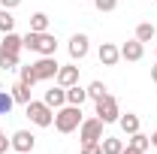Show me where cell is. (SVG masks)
Returning <instances> with one entry per match:
<instances>
[{
	"mask_svg": "<svg viewBox=\"0 0 157 154\" xmlns=\"http://www.w3.org/2000/svg\"><path fill=\"white\" fill-rule=\"evenodd\" d=\"M21 70V82L27 85H36V82H45V79H55L60 70V64L55 60V55H42L39 60L27 64V67H18Z\"/></svg>",
	"mask_w": 157,
	"mask_h": 154,
	"instance_id": "obj_1",
	"label": "cell"
},
{
	"mask_svg": "<svg viewBox=\"0 0 157 154\" xmlns=\"http://www.w3.org/2000/svg\"><path fill=\"white\" fill-rule=\"evenodd\" d=\"M78 124H82V106H60L55 109V127H58V133H73L78 130Z\"/></svg>",
	"mask_w": 157,
	"mask_h": 154,
	"instance_id": "obj_2",
	"label": "cell"
},
{
	"mask_svg": "<svg viewBox=\"0 0 157 154\" xmlns=\"http://www.w3.org/2000/svg\"><path fill=\"white\" fill-rule=\"evenodd\" d=\"M24 39V48H30V52H36V55H55L58 52V39L52 37L48 30H42V33H33V30H27V37Z\"/></svg>",
	"mask_w": 157,
	"mask_h": 154,
	"instance_id": "obj_3",
	"label": "cell"
},
{
	"mask_svg": "<svg viewBox=\"0 0 157 154\" xmlns=\"http://www.w3.org/2000/svg\"><path fill=\"white\" fill-rule=\"evenodd\" d=\"M27 118H30L36 127H52V124H55V109H52L45 100H30V103H27Z\"/></svg>",
	"mask_w": 157,
	"mask_h": 154,
	"instance_id": "obj_4",
	"label": "cell"
},
{
	"mask_svg": "<svg viewBox=\"0 0 157 154\" xmlns=\"http://www.w3.org/2000/svg\"><path fill=\"white\" fill-rule=\"evenodd\" d=\"M97 118L103 121V124H112V121H118L121 118V109H118V100L112 94L100 97L97 100Z\"/></svg>",
	"mask_w": 157,
	"mask_h": 154,
	"instance_id": "obj_5",
	"label": "cell"
},
{
	"mask_svg": "<svg viewBox=\"0 0 157 154\" xmlns=\"http://www.w3.org/2000/svg\"><path fill=\"white\" fill-rule=\"evenodd\" d=\"M78 139H82V145H85V142H100V139H103V121H100V118L82 121V124H78Z\"/></svg>",
	"mask_w": 157,
	"mask_h": 154,
	"instance_id": "obj_6",
	"label": "cell"
},
{
	"mask_svg": "<svg viewBox=\"0 0 157 154\" xmlns=\"http://www.w3.org/2000/svg\"><path fill=\"white\" fill-rule=\"evenodd\" d=\"M9 145L15 148V154H30V151H33V145H36V136L27 133V130H15L12 139H9Z\"/></svg>",
	"mask_w": 157,
	"mask_h": 154,
	"instance_id": "obj_7",
	"label": "cell"
},
{
	"mask_svg": "<svg viewBox=\"0 0 157 154\" xmlns=\"http://www.w3.org/2000/svg\"><path fill=\"white\" fill-rule=\"evenodd\" d=\"M24 48V39L18 33H3V42H0V58H18V52Z\"/></svg>",
	"mask_w": 157,
	"mask_h": 154,
	"instance_id": "obj_8",
	"label": "cell"
},
{
	"mask_svg": "<svg viewBox=\"0 0 157 154\" xmlns=\"http://www.w3.org/2000/svg\"><path fill=\"white\" fill-rule=\"evenodd\" d=\"M97 58H100L103 67H115L118 60H121V48L112 45V42H103V45H100V52H97Z\"/></svg>",
	"mask_w": 157,
	"mask_h": 154,
	"instance_id": "obj_9",
	"label": "cell"
},
{
	"mask_svg": "<svg viewBox=\"0 0 157 154\" xmlns=\"http://www.w3.org/2000/svg\"><path fill=\"white\" fill-rule=\"evenodd\" d=\"M58 85L60 88H73V85H78V67H73V64H67V67H60L58 70Z\"/></svg>",
	"mask_w": 157,
	"mask_h": 154,
	"instance_id": "obj_10",
	"label": "cell"
},
{
	"mask_svg": "<svg viewBox=\"0 0 157 154\" xmlns=\"http://www.w3.org/2000/svg\"><path fill=\"white\" fill-rule=\"evenodd\" d=\"M142 55H145V42H139V39H130V42L121 45V58L124 60H142Z\"/></svg>",
	"mask_w": 157,
	"mask_h": 154,
	"instance_id": "obj_11",
	"label": "cell"
},
{
	"mask_svg": "<svg viewBox=\"0 0 157 154\" xmlns=\"http://www.w3.org/2000/svg\"><path fill=\"white\" fill-rule=\"evenodd\" d=\"M85 55H88V37H85V33H76V37L70 39V58L82 60Z\"/></svg>",
	"mask_w": 157,
	"mask_h": 154,
	"instance_id": "obj_12",
	"label": "cell"
},
{
	"mask_svg": "<svg viewBox=\"0 0 157 154\" xmlns=\"http://www.w3.org/2000/svg\"><path fill=\"white\" fill-rule=\"evenodd\" d=\"M45 103H48L52 109H60V106H67V88H60V85L48 88V91H45Z\"/></svg>",
	"mask_w": 157,
	"mask_h": 154,
	"instance_id": "obj_13",
	"label": "cell"
},
{
	"mask_svg": "<svg viewBox=\"0 0 157 154\" xmlns=\"http://www.w3.org/2000/svg\"><path fill=\"white\" fill-rule=\"evenodd\" d=\"M118 124H121V130H124L127 136L139 133V115H133V112H127V115H121V118H118Z\"/></svg>",
	"mask_w": 157,
	"mask_h": 154,
	"instance_id": "obj_14",
	"label": "cell"
},
{
	"mask_svg": "<svg viewBox=\"0 0 157 154\" xmlns=\"http://www.w3.org/2000/svg\"><path fill=\"white\" fill-rule=\"evenodd\" d=\"M100 145H103V154H121L124 151V139H115V136H103Z\"/></svg>",
	"mask_w": 157,
	"mask_h": 154,
	"instance_id": "obj_15",
	"label": "cell"
},
{
	"mask_svg": "<svg viewBox=\"0 0 157 154\" xmlns=\"http://www.w3.org/2000/svg\"><path fill=\"white\" fill-rule=\"evenodd\" d=\"M127 145H130V148H136L139 154H145L148 148H151V136H145V133H133Z\"/></svg>",
	"mask_w": 157,
	"mask_h": 154,
	"instance_id": "obj_16",
	"label": "cell"
},
{
	"mask_svg": "<svg viewBox=\"0 0 157 154\" xmlns=\"http://www.w3.org/2000/svg\"><path fill=\"white\" fill-rule=\"evenodd\" d=\"M157 33V27L151 24V21H142V24H136V39L139 42H151Z\"/></svg>",
	"mask_w": 157,
	"mask_h": 154,
	"instance_id": "obj_17",
	"label": "cell"
},
{
	"mask_svg": "<svg viewBox=\"0 0 157 154\" xmlns=\"http://www.w3.org/2000/svg\"><path fill=\"white\" fill-rule=\"evenodd\" d=\"M30 88L33 85H27V82H18V85H12V97H15V103H30Z\"/></svg>",
	"mask_w": 157,
	"mask_h": 154,
	"instance_id": "obj_18",
	"label": "cell"
},
{
	"mask_svg": "<svg viewBox=\"0 0 157 154\" xmlns=\"http://www.w3.org/2000/svg\"><path fill=\"white\" fill-rule=\"evenodd\" d=\"M85 100H88V91H85V88H78V85L67 88V103H70V106H82Z\"/></svg>",
	"mask_w": 157,
	"mask_h": 154,
	"instance_id": "obj_19",
	"label": "cell"
},
{
	"mask_svg": "<svg viewBox=\"0 0 157 154\" xmlns=\"http://www.w3.org/2000/svg\"><path fill=\"white\" fill-rule=\"evenodd\" d=\"M30 30H33V33L48 30V15H45V12H33V15H30Z\"/></svg>",
	"mask_w": 157,
	"mask_h": 154,
	"instance_id": "obj_20",
	"label": "cell"
},
{
	"mask_svg": "<svg viewBox=\"0 0 157 154\" xmlns=\"http://www.w3.org/2000/svg\"><path fill=\"white\" fill-rule=\"evenodd\" d=\"M15 27V18H12V9H3L0 6V33H9Z\"/></svg>",
	"mask_w": 157,
	"mask_h": 154,
	"instance_id": "obj_21",
	"label": "cell"
},
{
	"mask_svg": "<svg viewBox=\"0 0 157 154\" xmlns=\"http://www.w3.org/2000/svg\"><path fill=\"white\" fill-rule=\"evenodd\" d=\"M12 106H15L12 91H0V115H9V112H12Z\"/></svg>",
	"mask_w": 157,
	"mask_h": 154,
	"instance_id": "obj_22",
	"label": "cell"
},
{
	"mask_svg": "<svg viewBox=\"0 0 157 154\" xmlns=\"http://www.w3.org/2000/svg\"><path fill=\"white\" fill-rule=\"evenodd\" d=\"M85 91H88V97H91V100H94V103H97L100 97H106V94H109V91H106V85H103V82H91V85H88V88H85Z\"/></svg>",
	"mask_w": 157,
	"mask_h": 154,
	"instance_id": "obj_23",
	"label": "cell"
},
{
	"mask_svg": "<svg viewBox=\"0 0 157 154\" xmlns=\"http://www.w3.org/2000/svg\"><path fill=\"white\" fill-rule=\"evenodd\" d=\"M94 6H97L100 12H112V9L118 6V0H94Z\"/></svg>",
	"mask_w": 157,
	"mask_h": 154,
	"instance_id": "obj_24",
	"label": "cell"
},
{
	"mask_svg": "<svg viewBox=\"0 0 157 154\" xmlns=\"http://www.w3.org/2000/svg\"><path fill=\"white\" fill-rule=\"evenodd\" d=\"M82 154H103V145L100 142H85L82 145Z\"/></svg>",
	"mask_w": 157,
	"mask_h": 154,
	"instance_id": "obj_25",
	"label": "cell"
},
{
	"mask_svg": "<svg viewBox=\"0 0 157 154\" xmlns=\"http://www.w3.org/2000/svg\"><path fill=\"white\" fill-rule=\"evenodd\" d=\"M0 67L9 73V70H18V58H0Z\"/></svg>",
	"mask_w": 157,
	"mask_h": 154,
	"instance_id": "obj_26",
	"label": "cell"
},
{
	"mask_svg": "<svg viewBox=\"0 0 157 154\" xmlns=\"http://www.w3.org/2000/svg\"><path fill=\"white\" fill-rule=\"evenodd\" d=\"M18 3H21V0H0V6H3V9H15Z\"/></svg>",
	"mask_w": 157,
	"mask_h": 154,
	"instance_id": "obj_27",
	"label": "cell"
},
{
	"mask_svg": "<svg viewBox=\"0 0 157 154\" xmlns=\"http://www.w3.org/2000/svg\"><path fill=\"white\" fill-rule=\"evenodd\" d=\"M6 148H9V139L3 136V130H0V154H6Z\"/></svg>",
	"mask_w": 157,
	"mask_h": 154,
	"instance_id": "obj_28",
	"label": "cell"
},
{
	"mask_svg": "<svg viewBox=\"0 0 157 154\" xmlns=\"http://www.w3.org/2000/svg\"><path fill=\"white\" fill-rule=\"evenodd\" d=\"M151 82H154V85H157V64H154V67H151Z\"/></svg>",
	"mask_w": 157,
	"mask_h": 154,
	"instance_id": "obj_29",
	"label": "cell"
},
{
	"mask_svg": "<svg viewBox=\"0 0 157 154\" xmlns=\"http://www.w3.org/2000/svg\"><path fill=\"white\" fill-rule=\"evenodd\" d=\"M121 154H139V151H136V148H130V145H127V148H124Z\"/></svg>",
	"mask_w": 157,
	"mask_h": 154,
	"instance_id": "obj_30",
	"label": "cell"
},
{
	"mask_svg": "<svg viewBox=\"0 0 157 154\" xmlns=\"http://www.w3.org/2000/svg\"><path fill=\"white\" fill-rule=\"evenodd\" d=\"M151 145H154V148H157V130H154V133H151Z\"/></svg>",
	"mask_w": 157,
	"mask_h": 154,
	"instance_id": "obj_31",
	"label": "cell"
},
{
	"mask_svg": "<svg viewBox=\"0 0 157 154\" xmlns=\"http://www.w3.org/2000/svg\"><path fill=\"white\" fill-rule=\"evenodd\" d=\"M154 55H157V48H154Z\"/></svg>",
	"mask_w": 157,
	"mask_h": 154,
	"instance_id": "obj_32",
	"label": "cell"
},
{
	"mask_svg": "<svg viewBox=\"0 0 157 154\" xmlns=\"http://www.w3.org/2000/svg\"><path fill=\"white\" fill-rule=\"evenodd\" d=\"M30 154H33V151H30Z\"/></svg>",
	"mask_w": 157,
	"mask_h": 154,
	"instance_id": "obj_33",
	"label": "cell"
}]
</instances>
